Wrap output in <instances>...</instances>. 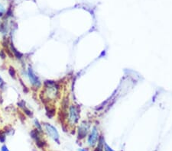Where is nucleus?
Listing matches in <instances>:
<instances>
[{
	"label": "nucleus",
	"mask_w": 172,
	"mask_h": 151,
	"mask_svg": "<svg viewBox=\"0 0 172 151\" xmlns=\"http://www.w3.org/2000/svg\"><path fill=\"white\" fill-rule=\"evenodd\" d=\"M67 122L69 125L74 127L77 125L80 119L79 109L76 105H70L67 110Z\"/></svg>",
	"instance_id": "f03ea898"
},
{
	"label": "nucleus",
	"mask_w": 172,
	"mask_h": 151,
	"mask_svg": "<svg viewBox=\"0 0 172 151\" xmlns=\"http://www.w3.org/2000/svg\"><path fill=\"white\" fill-rule=\"evenodd\" d=\"M22 110H23V112H24V115H26L28 117H32V115H33L32 112H31V111L28 109L27 107H25Z\"/></svg>",
	"instance_id": "f8f14e48"
},
{
	"label": "nucleus",
	"mask_w": 172,
	"mask_h": 151,
	"mask_svg": "<svg viewBox=\"0 0 172 151\" xmlns=\"http://www.w3.org/2000/svg\"><path fill=\"white\" fill-rule=\"evenodd\" d=\"M34 128H35L36 130H38L41 133H44L43 128H42V125H41V123L39 122V121H38V119H34Z\"/></svg>",
	"instance_id": "9d476101"
},
{
	"label": "nucleus",
	"mask_w": 172,
	"mask_h": 151,
	"mask_svg": "<svg viewBox=\"0 0 172 151\" xmlns=\"http://www.w3.org/2000/svg\"><path fill=\"white\" fill-rule=\"evenodd\" d=\"M41 134L42 133H40L38 130H36L35 128L33 129L30 133V135L31 137V138L35 141L36 145L38 146V147L39 148H44L46 146V142L43 140L42 137H41Z\"/></svg>",
	"instance_id": "423d86ee"
},
{
	"label": "nucleus",
	"mask_w": 172,
	"mask_h": 151,
	"mask_svg": "<svg viewBox=\"0 0 172 151\" xmlns=\"http://www.w3.org/2000/svg\"><path fill=\"white\" fill-rule=\"evenodd\" d=\"M99 138V131L97 126H93L92 128V130L90 131V133L88 136L87 143L90 147H94L97 144Z\"/></svg>",
	"instance_id": "0eeeda50"
},
{
	"label": "nucleus",
	"mask_w": 172,
	"mask_h": 151,
	"mask_svg": "<svg viewBox=\"0 0 172 151\" xmlns=\"http://www.w3.org/2000/svg\"><path fill=\"white\" fill-rule=\"evenodd\" d=\"M5 86H6V82H5L3 79L2 78V77L0 76V89H3Z\"/></svg>",
	"instance_id": "4468645a"
},
{
	"label": "nucleus",
	"mask_w": 172,
	"mask_h": 151,
	"mask_svg": "<svg viewBox=\"0 0 172 151\" xmlns=\"http://www.w3.org/2000/svg\"><path fill=\"white\" fill-rule=\"evenodd\" d=\"M103 150L104 151H114L113 149H112L111 147H110L109 146V145H108L107 144H106V143L104 144V149H103Z\"/></svg>",
	"instance_id": "dca6fc26"
},
{
	"label": "nucleus",
	"mask_w": 172,
	"mask_h": 151,
	"mask_svg": "<svg viewBox=\"0 0 172 151\" xmlns=\"http://www.w3.org/2000/svg\"><path fill=\"white\" fill-rule=\"evenodd\" d=\"M6 56H7V54H6V51H5V50H0V57L2 59V60H5V59L6 58Z\"/></svg>",
	"instance_id": "2eb2a0df"
},
{
	"label": "nucleus",
	"mask_w": 172,
	"mask_h": 151,
	"mask_svg": "<svg viewBox=\"0 0 172 151\" xmlns=\"http://www.w3.org/2000/svg\"><path fill=\"white\" fill-rule=\"evenodd\" d=\"M60 95V85L52 80H46L44 82L42 96L44 101H55Z\"/></svg>",
	"instance_id": "f257e3e1"
},
{
	"label": "nucleus",
	"mask_w": 172,
	"mask_h": 151,
	"mask_svg": "<svg viewBox=\"0 0 172 151\" xmlns=\"http://www.w3.org/2000/svg\"><path fill=\"white\" fill-rule=\"evenodd\" d=\"M27 77L29 78L31 85L34 89H39V88H41V85H42L41 80H40L39 77L34 73V69H32V67L31 66H29L27 69Z\"/></svg>",
	"instance_id": "20e7f679"
},
{
	"label": "nucleus",
	"mask_w": 172,
	"mask_h": 151,
	"mask_svg": "<svg viewBox=\"0 0 172 151\" xmlns=\"http://www.w3.org/2000/svg\"><path fill=\"white\" fill-rule=\"evenodd\" d=\"M6 133L0 131V142L5 143V141H6Z\"/></svg>",
	"instance_id": "ddd939ff"
},
{
	"label": "nucleus",
	"mask_w": 172,
	"mask_h": 151,
	"mask_svg": "<svg viewBox=\"0 0 172 151\" xmlns=\"http://www.w3.org/2000/svg\"><path fill=\"white\" fill-rule=\"evenodd\" d=\"M18 107H19V108H21L22 109H23L25 107H26L25 106V102L23 101H21L20 102H18Z\"/></svg>",
	"instance_id": "f3484780"
},
{
	"label": "nucleus",
	"mask_w": 172,
	"mask_h": 151,
	"mask_svg": "<svg viewBox=\"0 0 172 151\" xmlns=\"http://www.w3.org/2000/svg\"><path fill=\"white\" fill-rule=\"evenodd\" d=\"M42 125H43L44 128H45V131L47 133V134H48L53 141H54L57 144H59L60 136L59 133H58V131H57V128L53 126L52 125H51L50 123L48 122H43Z\"/></svg>",
	"instance_id": "7ed1b4c3"
},
{
	"label": "nucleus",
	"mask_w": 172,
	"mask_h": 151,
	"mask_svg": "<svg viewBox=\"0 0 172 151\" xmlns=\"http://www.w3.org/2000/svg\"><path fill=\"white\" fill-rule=\"evenodd\" d=\"M79 151H87V150H86L84 149H80Z\"/></svg>",
	"instance_id": "6ab92c4d"
},
{
	"label": "nucleus",
	"mask_w": 172,
	"mask_h": 151,
	"mask_svg": "<svg viewBox=\"0 0 172 151\" xmlns=\"http://www.w3.org/2000/svg\"><path fill=\"white\" fill-rule=\"evenodd\" d=\"M1 151H9V150L8 149V147L6 145H2V147H1Z\"/></svg>",
	"instance_id": "a211bd4d"
},
{
	"label": "nucleus",
	"mask_w": 172,
	"mask_h": 151,
	"mask_svg": "<svg viewBox=\"0 0 172 151\" xmlns=\"http://www.w3.org/2000/svg\"><path fill=\"white\" fill-rule=\"evenodd\" d=\"M9 48H10V50H11L13 56L14 57H15L18 60H21L23 57V54L22 53H20L18 50L16 49V47L14 46L12 43H9Z\"/></svg>",
	"instance_id": "6e6552de"
},
{
	"label": "nucleus",
	"mask_w": 172,
	"mask_h": 151,
	"mask_svg": "<svg viewBox=\"0 0 172 151\" xmlns=\"http://www.w3.org/2000/svg\"><path fill=\"white\" fill-rule=\"evenodd\" d=\"M90 123L86 121H83L81 123V125L77 129V137L80 140L84 139L89 133L90 131Z\"/></svg>",
	"instance_id": "39448f33"
},
{
	"label": "nucleus",
	"mask_w": 172,
	"mask_h": 151,
	"mask_svg": "<svg viewBox=\"0 0 172 151\" xmlns=\"http://www.w3.org/2000/svg\"><path fill=\"white\" fill-rule=\"evenodd\" d=\"M8 71H9V74L11 76L12 78H13L14 80H16L17 73H16V70L15 69L14 67H12V66H9Z\"/></svg>",
	"instance_id": "9b49d317"
},
{
	"label": "nucleus",
	"mask_w": 172,
	"mask_h": 151,
	"mask_svg": "<svg viewBox=\"0 0 172 151\" xmlns=\"http://www.w3.org/2000/svg\"><path fill=\"white\" fill-rule=\"evenodd\" d=\"M104 144H105V142H104L103 137L101 136V137H100V138H99L98 140V146H97L95 151H103Z\"/></svg>",
	"instance_id": "1a4fd4ad"
}]
</instances>
